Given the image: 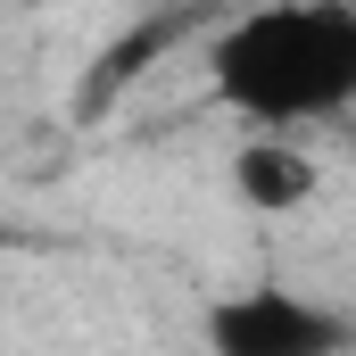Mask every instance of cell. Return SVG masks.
<instances>
[{
	"instance_id": "obj_4",
	"label": "cell",
	"mask_w": 356,
	"mask_h": 356,
	"mask_svg": "<svg viewBox=\"0 0 356 356\" xmlns=\"http://www.w3.org/2000/svg\"><path fill=\"white\" fill-rule=\"evenodd\" d=\"M315 182H323V166H315L290 133H249V141L232 149V191H241V207H257V216L307 207Z\"/></svg>"
},
{
	"instance_id": "obj_1",
	"label": "cell",
	"mask_w": 356,
	"mask_h": 356,
	"mask_svg": "<svg viewBox=\"0 0 356 356\" xmlns=\"http://www.w3.org/2000/svg\"><path fill=\"white\" fill-rule=\"evenodd\" d=\"M216 99L257 133H307L356 99V8L348 0H266L216 25Z\"/></svg>"
},
{
	"instance_id": "obj_3",
	"label": "cell",
	"mask_w": 356,
	"mask_h": 356,
	"mask_svg": "<svg viewBox=\"0 0 356 356\" xmlns=\"http://www.w3.org/2000/svg\"><path fill=\"white\" fill-rule=\"evenodd\" d=\"M199 17H207V0H166V8L133 17V25H124V33H116V42L83 67V75H75V116H83V124H99L124 91H141V75H149L166 50H182V42H191V25H199Z\"/></svg>"
},
{
	"instance_id": "obj_2",
	"label": "cell",
	"mask_w": 356,
	"mask_h": 356,
	"mask_svg": "<svg viewBox=\"0 0 356 356\" xmlns=\"http://www.w3.org/2000/svg\"><path fill=\"white\" fill-rule=\"evenodd\" d=\"M199 340L207 356H348L356 323L332 298H307L290 282H249L199 315Z\"/></svg>"
},
{
	"instance_id": "obj_5",
	"label": "cell",
	"mask_w": 356,
	"mask_h": 356,
	"mask_svg": "<svg viewBox=\"0 0 356 356\" xmlns=\"http://www.w3.org/2000/svg\"><path fill=\"white\" fill-rule=\"evenodd\" d=\"M0 249H8V224H0Z\"/></svg>"
}]
</instances>
